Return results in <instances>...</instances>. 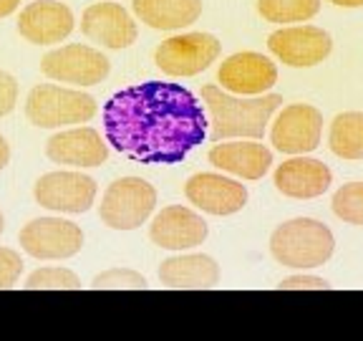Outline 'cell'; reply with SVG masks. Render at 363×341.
Returning <instances> with one entry per match:
<instances>
[{"instance_id": "cell-1", "label": "cell", "mask_w": 363, "mask_h": 341, "mask_svg": "<svg viewBox=\"0 0 363 341\" xmlns=\"http://www.w3.org/2000/svg\"><path fill=\"white\" fill-rule=\"evenodd\" d=\"M104 139L142 165H179L207 139V112L182 84L144 81L116 91L101 109Z\"/></svg>"}, {"instance_id": "cell-2", "label": "cell", "mask_w": 363, "mask_h": 341, "mask_svg": "<svg viewBox=\"0 0 363 341\" xmlns=\"http://www.w3.org/2000/svg\"><path fill=\"white\" fill-rule=\"evenodd\" d=\"M202 104L207 112V139H262L270 126V119L283 107L280 94H260V97H238L222 86H202Z\"/></svg>"}, {"instance_id": "cell-3", "label": "cell", "mask_w": 363, "mask_h": 341, "mask_svg": "<svg viewBox=\"0 0 363 341\" xmlns=\"http://www.w3.org/2000/svg\"><path fill=\"white\" fill-rule=\"evenodd\" d=\"M335 238L325 222L315 217H293L270 235V256L290 271H313L330 261Z\"/></svg>"}, {"instance_id": "cell-4", "label": "cell", "mask_w": 363, "mask_h": 341, "mask_svg": "<svg viewBox=\"0 0 363 341\" xmlns=\"http://www.w3.org/2000/svg\"><path fill=\"white\" fill-rule=\"evenodd\" d=\"M96 112V99L76 86L38 84L26 97V117L38 129H66V126L89 124Z\"/></svg>"}, {"instance_id": "cell-5", "label": "cell", "mask_w": 363, "mask_h": 341, "mask_svg": "<svg viewBox=\"0 0 363 341\" xmlns=\"http://www.w3.org/2000/svg\"><path fill=\"white\" fill-rule=\"evenodd\" d=\"M157 210V190L144 177L126 175L113 180L101 195L99 217L106 227L129 233L152 220Z\"/></svg>"}, {"instance_id": "cell-6", "label": "cell", "mask_w": 363, "mask_h": 341, "mask_svg": "<svg viewBox=\"0 0 363 341\" xmlns=\"http://www.w3.org/2000/svg\"><path fill=\"white\" fill-rule=\"evenodd\" d=\"M222 56V40L204 31H189V33L169 36L157 45L154 63L162 74L172 79H189L217 63Z\"/></svg>"}, {"instance_id": "cell-7", "label": "cell", "mask_w": 363, "mask_h": 341, "mask_svg": "<svg viewBox=\"0 0 363 341\" xmlns=\"http://www.w3.org/2000/svg\"><path fill=\"white\" fill-rule=\"evenodd\" d=\"M323 112L313 104L280 107L270 119V144L288 157L311 154L323 142Z\"/></svg>"}, {"instance_id": "cell-8", "label": "cell", "mask_w": 363, "mask_h": 341, "mask_svg": "<svg viewBox=\"0 0 363 341\" xmlns=\"http://www.w3.org/2000/svg\"><path fill=\"white\" fill-rule=\"evenodd\" d=\"M40 71L56 84L86 89V86H96L106 79L111 71V61L94 45L66 43L40 58Z\"/></svg>"}, {"instance_id": "cell-9", "label": "cell", "mask_w": 363, "mask_h": 341, "mask_svg": "<svg viewBox=\"0 0 363 341\" xmlns=\"http://www.w3.org/2000/svg\"><path fill=\"white\" fill-rule=\"evenodd\" d=\"M18 243L23 253L38 261H68L84 248V230L76 222L56 215L35 217L21 227Z\"/></svg>"}, {"instance_id": "cell-10", "label": "cell", "mask_w": 363, "mask_h": 341, "mask_svg": "<svg viewBox=\"0 0 363 341\" xmlns=\"http://www.w3.org/2000/svg\"><path fill=\"white\" fill-rule=\"evenodd\" d=\"M96 180L81 170H58L40 175L33 185V197L40 207L51 212L81 215L96 202Z\"/></svg>"}, {"instance_id": "cell-11", "label": "cell", "mask_w": 363, "mask_h": 341, "mask_svg": "<svg viewBox=\"0 0 363 341\" xmlns=\"http://www.w3.org/2000/svg\"><path fill=\"white\" fill-rule=\"evenodd\" d=\"M267 51L290 68H313L323 63L333 51V38L328 31L306 23L280 26L267 36Z\"/></svg>"}, {"instance_id": "cell-12", "label": "cell", "mask_w": 363, "mask_h": 341, "mask_svg": "<svg viewBox=\"0 0 363 341\" xmlns=\"http://www.w3.org/2000/svg\"><path fill=\"white\" fill-rule=\"evenodd\" d=\"M184 197L199 212L227 217L247 205V188L225 172H197L184 182Z\"/></svg>"}, {"instance_id": "cell-13", "label": "cell", "mask_w": 363, "mask_h": 341, "mask_svg": "<svg viewBox=\"0 0 363 341\" xmlns=\"http://www.w3.org/2000/svg\"><path fill=\"white\" fill-rule=\"evenodd\" d=\"M278 84V66L257 51H238L217 68V86L238 97H260Z\"/></svg>"}, {"instance_id": "cell-14", "label": "cell", "mask_w": 363, "mask_h": 341, "mask_svg": "<svg viewBox=\"0 0 363 341\" xmlns=\"http://www.w3.org/2000/svg\"><path fill=\"white\" fill-rule=\"evenodd\" d=\"M210 235V227L197 210L187 205H169L159 210L149 222V240L164 250H192L202 245Z\"/></svg>"}, {"instance_id": "cell-15", "label": "cell", "mask_w": 363, "mask_h": 341, "mask_svg": "<svg viewBox=\"0 0 363 341\" xmlns=\"http://www.w3.org/2000/svg\"><path fill=\"white\" fill-rule=\"evenodd\" d=\"M45 157L56 165L74 167V170H91L101 167L108 159V144L94 126H66L63 131L45 142Z\"/></svg>"}, {"instance_id": "cell-16", "label": "cell", "mask_w": 363, "mask_h": 341, "mask_svg": "<svg viewBox=\"0 0 363 341\" xmlns=\"http://www.w3.org/2000/svg\"><path fill=\"white\" fill-rule=\"evenodd\" d=\"M81 33L101 48L121 51L136 43L139 26L134 16L119 3H94L81 16Z\"/></svg>"}, {"instance_id": "cell-17", "label": "cell", "mask_w": 363, "mask_h": 341, "mask_svg": "<svg viewBox=\"0 0 363 341\" xmlns=\"http://www.w3.org/2000/svg\"><path fill=\"white\" fill-rule=\"evenodd\" d=\"M215 170L238 180H262L272 167V149L260 139H222L207 152Z\"/></svg>"}, {"instance_id": "cell-18", "label": "cell", "mask_w": 363, "mask_h": 341, "mask_svg": "<svg viewBox=\"0 0 363 341\" xmlns=\"http://www.w3.org/2000/svg\"><path fill=\"white\" fill-rule=\"evenodd\" d=\"M76 18L61 0H35L18 16V33L33 45H56L74 33Z\"/></svg>"}, {"instance_id": "cell-19", "label": "cell", "mask_w": 363, "mask_h": 341, "mask_svg": "<svg viewBox=\"0 0 363 341\" xmlns=\"http://www.w3.org/2000/svg\"><path fill=\"white\" fill-rule=\"evenodd\" d=\"M272 185L280 195L293 200H315L333 185V172L325 162L308 154H295L285 159L272 172Z\"/></svg>"}, {"instance_id": "cell-20", "label": "cell", "mask_w": 363, "mask_h": 341, "mask_svg": "<svg viewBox=\"0 0 363 341\" xmlns=\"http://www.w3.org/2000/svg\"><path fill=\"white\" fill-rule=\"evenodd\" d=\"M159 281L167 288H215L220 283V266L207 253H184L162 261L159 266Z\"/></svg>"}, {"instance_id": "cell-21", "label": "cell", "mask_w": 363, "mask_h": 341, "mask_svg": "<svg viewBox=\"0 0 363 341\" xmlns=\"http://www.w3.org/2000/svg\"><path fill=\"white\" fill-rule=\"evenodd\" d=\"M131 11L136 21L152 31H174L189 28L199 21L204 11L202 0H131Z\"/></svg>"}, {"instance_id": "cell-22", "label": "cell", "mask_w": 363, "mask_h": 341, "mask_svg": "<svg viewBox=\"0 0 363 341\" xmlns=\"http://www.w3.org/2000/svg\"><path fill=\"white\" fill-rule=\"evenodd\" d=\"M328 149L340 159H363V112H343L330 121Z\"/></svg>"}, {"instance_id": "cell-23", "label": "cell", "mask_w": 363, "mask_h": 341, "mask_svg": "<svg viewBox=\"0 0 363 341\" xmlns=\"http://www.w3.org/2000/svg\"><path fill=\"white\" fill-rule=\"evenodd\" d=\"M257 13L262 21L278 26L308 23L320 13V0H257Z\"/></svg>"}, {"instance_id": "cell-24", "label": "cell", "mask_w": 363, "mask_h": 341, "mask_svg": "<svg viewBox=\"0 0 363 341\" xmlns=\"http://www.w3.org/2000/svg\"><path fill=\"white\" fill-rule=\"evenodd\" d=\"M330 210L346 225L363 227V182H346L330 200Z\"/></svg>"}, {"instance_id": "cell-25", "label": "cell", "mask_w": 363, "mask_h": 341, "mask_svg": "<svg viewBox=\"0 0 363 341\" xmlns=\"http://www.w3.org/2000/svg\"><path fill=\"white\" fill-rule=\"evenodd\" d=\"M23 288L28 291H79L81 288V278L74 271L68 268H58V266H48V268H38L26 278Z\"/></svg>"}, {"instance_id": "cell-26", "label": "cell", "mask_w": 363, "mask_h": 341, "mask_svg": "<svg viewBox=\"0 0 363 341\" xmlns=\"http://www.w3.org/2000/svg\"><path fill=\"white\" fill-rule=\"evenodd\" d=\"M147 278L131 268H108L91 281V288L96 291H139L147 288Z\"/></svg>"}, {"instance_id": "cell-27", "label": "cell", "mask_w": 363, "mask_h": 341, "mask_svg": "<svg viewBox=\"0 0 363 341\" xmlns=\"http://www.w3.org/2000/svg\"><path fill=\"white\" fill-rule=\"evenodd\" d=\"M23 273V258L18 250L0 248V291L13 288L21 281Z\"/></svg>"}, {"instance_id": "cell-28", "label": "cell", "mask_w": 363, "mask_h": 341, "mask_svg": "<svg viewBox=\"0 0 363 341\" xmlns=\"http://www.w3.org/2000/svg\"><path fill=\"white\" fill-rule=\"evenodd\" d=\"M280 291H325L330 288V283L325 278H320V276H313V273L308 271H298L293 273V276H288V278H283L278 283Z\"/></svg>"}, {"instance_id": "cell-29", "label": "cell", "mask_w": 363, "mask_h": 341, "mask_svg": "<svg viewBox=\"0 0 363 341\" xmlns=\"http://www.w3.org/2000/svg\"><path fill=\"white\" fill-rule=\"evenodd\" d=\"M18 104V81L8 71L0 68V119L16 109Z\"/></svg>"}, {"instance_id": "cell-30", "label": "cell", "mask_w": 363, "mask_h": 341, "mask_svg": "<svg viewBox=\"0 0 363 341\" xmlns=\"http://www.w3.org/2000/svg\"><path fill=\"white\" fill-rule=\"evenodd\" d=\"M8 162H11V144L3 134H0V172L6 170Z\"/></svg>"}, {"instance_id": "cell-31", "label": "cell", "mask_w": 363, "mask_h": 341, "mask_svg": "<svg viewBox=\"0 0 363 341\" xmlns=\"http://www.w3.org/2000/svg\"><path fill=\"white\" fill-rule=\"evenodd\" d=\"M23 0H0V18H8L21 8Z\"/></svg>"}, {"instance_id": "cell-32", "label": "cell", "mask_w": 363, "mask_h": 341, "mask_svg": "<svg viewBox=\"0 0 363 341\" xmlns=\"http://www.w3.org/2000/svg\"><path fill=\"white\" fill-rule=\"evenodd\" d=\"M335 8H346V11H353V8H363V0H328Z\"/></svg>"}, {"instance_id": "cell-33", "label": "cell", "mask_w": 363, "mask_h": 341, "mask_svg": "<svg viewBox=\"0 0 363 341\" xmlns=\"http://www.w3.org/2000/svg\"><path fill=\"white\" fill-rule=\"evenodd\" d=\"M3 230H6V217H3V212H0V235H3Z\"/></svg>"}]
</instances>
